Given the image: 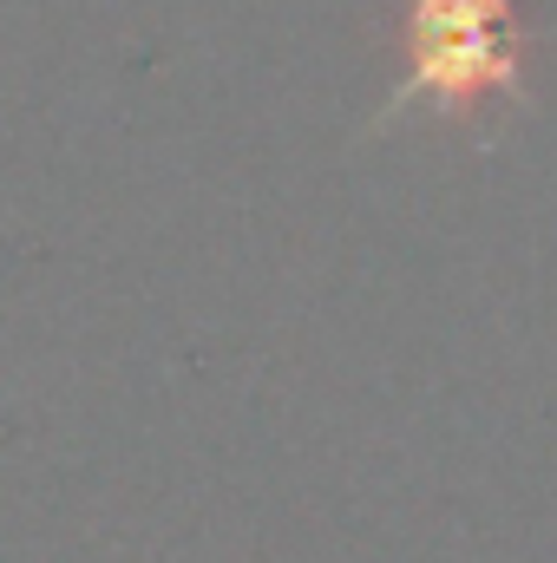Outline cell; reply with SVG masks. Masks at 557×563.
<instances>
[{"mask_svg":"<svg viewBox=\"0 0 557 563\" xmlns=\"http://www.w3.org/2000/svg\"><path fill=\"white\" fill-rule=\"evenodd\" d=\"M407 92L479 106L525 86L518 0H407L401 13Z\"/></svg>","mask_w":557,"mask_h":563,"instance_id":"cell-1","label":"cell"}]
</instances>
